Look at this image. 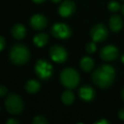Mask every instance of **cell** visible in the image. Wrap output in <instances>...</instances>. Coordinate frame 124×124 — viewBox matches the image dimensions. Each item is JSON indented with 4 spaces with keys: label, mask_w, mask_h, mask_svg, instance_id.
Wrapping results in <instances>:
<instances>
[{
    "label": "cell",
    "mask_w": 124,
    "mask_h": 124,
    "mask_svg": "<svg viewBox=\"0 0 124 124\" xmlns=\"http://www.w3.org/2000/svg\"><path fill=\"white\" fill-rule=\"evenodd\" d=\"M96 44H95V42H90L88 44L86 45V51L88 52V54H93L96 51Z\"/></svg>",
    "instance_id": "cell-21"
},
{
    "label": "cell",
    "mask_w": 124,
    "mask_h": 124,
    "mask_svg": "<svg viewBox=\"0 0 124 124\" xmlns=\"http://www.w3.org/2000/svg\"><path fill=\"white\" fill-rule=\"evenodd\" d=\"M90 36L93 42H102L106 39L108 36V30L103 24H97L90 31Z\"/></svg>",
    "instance_id": "cell-7"
},
{
    "label": "cell",
    "mask_w": 124,
    "mask_h": 124,
    "mask_svg": "<svg viewBox=\"0 0 124 124\" xmlns=\"http://www.w3.org/2000/svg\"><path fill=\"white\" fill-rule=\"evenodd\" d=\"M4 46H5V40H4V37H0V50L1 51L4 50Z\"/></svg>",
    "instance_id": "cell-23"
},
{
    "label": "cell",
    "mask_w": 124,
    "mask_h": 124,
    "mask_svg": "<svg viewBox=\"0 0 124 124\" xmlns=\"http://www.w3.org/2000/svg\"><path fill=\"white\" fill-rule=\"evenodd\" d=\"M11 33H12V36L14 37L16 39H22V38H24L25 36H26V30L23 25L16 24L12 27Z\"/></svg>",
    "instance_id": "cell-14"
},
{
    "label": "cell",
    "mask_w": 124,
    "mask_h": 124,
    "mask_svg": "<svg viewBox=\"0 0 124 124\" xmlns=\"http://www.w3.org/2000/svg\"><path fill=\"white\" fill-rule=\"evenodd\" d=\"M79 97L84 101H91L94 99L95 97V92L92 87L88 85L83 86L79 89Z\"/></svg>",
    "instance_id": "cell-12"
},
{
    "label": "cell",
    "mask_w": 124,
    "mask_h": 124,
    "mask_svg": "<svg viewBox=\"0 0 124 124\" xmlns=\"http://www.w3.org/2000/svg\"><path fill=\"white\" fill-rule=\"evenodd\" d=\"M122 15L124 16V5L122 7Z\"/></svg>",
    "instance_id": "cell-30"
},
{
    "label": "cell",
    "mask_w": 124,
    "mask_h": 124,
    "mask_svg": "<svg viewBox=\"0 0 124 124\" xmlns=\"http://www.w3.org/2000/svg\"><path fill=\"white\" fill-rule=\"evenodd\" d=\"M49 54L52 60L56 63H62L67 59V53L62 46L54 45L49 50Z\"/></svg>",
    "instance_id": "cell-8"
},
{
    "label": "cell",
    "mask_w": 124,
    "mask_h": 124,
    "mask_svg": "<svg viewBox=\"0 0 124 124\" xmlns=\"http://www.w3.org/2000/svg\"><path fill=\"white\" fill-rule=\"evenodd\" d=\"M5 108L9 113L12 115H18L21 113L24 108L23 100L16 93H9L5 99Z\"/></svg>",
    "instance_id": "cell-4"
},
{
    "label": "cell",
    "mask_w": 124,
    "mask_h": 124,
    "mask_svg": "<svg viewBox=\"0 0 124 124\" xmlns=\"http://www.w3.org/2000/svg\"><path fill=\"white\" fill-rule=\"evenodd\" d=\"M6 123L7 124H18L19 123V121L16 120V119H9V120L6 122Z\"/></svg>",
    "instance_id": "cell-25"
},
{
    "label": "cell",
    "mask_w": 124,
    "mask_h": 124,
    "mask_svg": "<svg viewBox=\"0 0 124 124\" xmlns=\"http://www.w3.org/2000/svg\"><path fill=\"white\" fill-rule=\"evenodd\" d=\"M74 100H75L74 93L71 90H66L65 92H63V93L61 95V100L66 105H71L74 102Z\"/></svg>",
    "instance_id": "cell-18"
},
{
    "label": "cell",
    "mask_w": 124,
    "mask_h": 124,
    "mask_svg": "<svg viewBox=\"0 0 124 124\" xmlns=\"http://www.w3.org/2000/svg\"><path fill=\"white\" fill-rule=\"evenodd\" d=\"M108 9L111 12H116L121 9V6L119 3L116 2V1H110L108 4Z\"/></svg>",
    "instance_id": "cell-19"
},
{
    "label": "cell",
    "mask_w": 124,
    "mask_h": 124,
    "mask_svg": "<svg viewBox=\"0 0 124 124\" xmlns=\"http://www.w3.org/2000/svg\"><path fill=\"white\" fill-rule=\"evenodd\" d=\"M96 124H108L109 123V121L105 120V119H101V120H99L97 122H95Z\"/></svg>",
    "instance_id": "cell-26"
},
{
    "label": "cell",
    "mask_w": 124,
    "mask_h": 124,
    "mask_svg": "<svg viewBox=\"0 0 124 124\" xmlns=\"http://www.w3.org/2000/svg\"><path fill=\"white\" fill-rule=\"evenodd\" d=\"M33 2L36 3V4H41V3H43L45 0H32Z\"/></svg>",
    "instance_id": "cell-27"
},
{
    "label": "cell",
    "mask_w": 124,
    "mask_h": 124,
    "mask_svg": "<svg viewBox=\"0 0 124 124\" xmlns=\"http://www.w3.org/2000/svg\"><path fill=\"white\" fill-rule=\"evenodd\" d=\"M116 76L115 69L110 65H103L94 71L92 75L93 82L98 87L106 88L114 82Z\"/></svg>",
    "instance_id": "cell-1"
},
{
    "label": "cell",
    "mask_w": 124,
    "mask_h": 124,
    "mask_svg": "<svg viewBox=\"0 0 124 124\" xmlns=\"http://www.w3.org/2000/svg\"><path fill=\"white\" fill-rule=\"evenodd\" d=\"M30 58V52L27 47L23 44H16L9 51V59L15 65H24Z\"/></svg>",
    "instance_id": "cell-2"
},
{
    "label": "cell",
    "mask_w": 124,
    "mask_h": 124,
    "mask_svg": "<svg viewBox=\"0 0 124 124\" xmlns=\"http://www.w3.org/2000/svg\"><path fill=\"white\" fill-rule=\"evenodd\" d=\"M93 60L92 58L88 56H84L80 60V66L86 72L90 71L93 68Z\"/></svg>",
    "instance_id": "cell-15"
},
{
    "label": "cell",
    "mask_w": 124,
    "mask_h": 124,
    "mask_svg": "<svg viewBox=\"0 0 124 124\" xmlns=\"http://www.w3.org/2000/svg\"><path fill=\"white\" fill-rule=\"evenodd\" d=\"M52 2L53 3H54V4H58V3H60L61 0H51Z\"/></svg>",
    "instance_id": "cell-28"
},
{
    "label": "cell",
    "mask_w": 124,
    "mask_h": 124,
    "mask_svg": "<svg viewBox=\"0 0 124 124\" xmlns=\"http://www.w3.org/2000/svg\"><path fill=\"white\" fill-rule=\"evenodd\" d=\"M26 90L29 93H36L39 91L40 88H41V84L37 80H29L27 83H26Z\"/></svg>",
    "instance_id": "cell-16"
},
{
    "label": "cell",
    "mask_w": 124,
    "mask_h": 124,
    "mask_svg": "<svg viewBox=\"0 0 124 124\" xmlns=\"http://www.w3.org/2000/svg\"><path fill=\"white\" fill-rule=\"evenodd\" d=\"M30 24L31 27L35 30H42L46 27L47 26V19L44 16L41 14H36L31 16L30 20Z\"/></svg>",
    "instance_id": "cell-11"
},
{
    "label": "cell",
    "mask_w": 124,
    "mask_h": 124,
    "mask_svg": "<svg viewBox=\"0 0 124 124\" xmlns=\"http://www.w3.org/2000/svg\"><path fill=\"white\" fill-rule=\"evenodd\" d=\"M35 72L42 80H48L53 74V66L45 60H39L35 65Z\"/></svg>",
    "instance_id": "cell-5"
},
{
    "label": "cell",
    "mask_w": 124,
    "mask_h": 124,
    "mask_svg": "<svg viewBox=\"0 0 124 124\" xmlns=\"http://www.w3.org/2000/svg\"><path fill=\"white\" fill-rule=\"evenodd\" d=\"M8 89L6 87L4 86H1L0 87V96L1 97H4V95L6 94V93H7Z\"/></svg>",
    "instance_id": "cell-22"
},
{
    "label": "cell",
    "mask_w": 124,
    "mask_h": 124,
    "mask_svg": "<svg viewBox=\"0 0 124 124\" xmlns=\"http://www.w3.org/2000/svg\"><path fill=\"white\" fill-rule=\"evenodd\" d=\"M33 124H45L48 123V120L43 116H37L32 120Z\"/></svg>",
    "instance_id": "cell-20"
},
{
    "label": "cell",
    "mask_w": 124,
    "mask_h": 124,
    "mask_svg": "<svg viewBox=\"0 0 124 124\" xmlns=\"http://www.w3.org/2000/svg\"><path fill=\"white\" fill-rule=\"evenodd\" d=\"M51 33L59 39H66L71 34V28L64 23H55L51 28Z\"/></svg>",
    "instance_id": "cell-6"
},
{
    "label": "cell",
    "mask_w": 124,
    "mask_h": 124,
    "mask_svg": "<svg viewBox=\"0 0 124 124\" xmlns=\"http://www.w3.org/2000/svg\"><path fill=\"white\" fill-rule=\"evenodd\" d=\"M100 57L105 61H111L118 56V49L113 45H106L100 50Z\"/></svg>",
    "instance_id": "cell-9"
},
{
    "label": "cell",
    "mask_w": 124,
    "mask_h": 124,
    "mask_svg": "<svg viewBox=\"0 0 124 124\" xmlns=\"http://www.w3.org/2000/svg\"><path fill=\"white\" fill-rule=\"evenodd\" d=\"M109 26L112 31L117 32L122 27V20L119 16H112L109 20Z\"/></svg>",
    "instance_id": "cell-13"
},
{
    "label": "cell",
    "mask_w": 124,
    "mask_h": 124,
    "mask_svg": "<svg viewBox=\"0 0 124 124\" xmlns=\"http://www.w3.org/2000/svg\"><path fill=\"white\" fill-rule=\"evenodd\" d=\"M122 63H123V64H124V54L122 56Z\"/></svg>",
    "instance_id": "cell-31"
},
{
    "label": "cell",
    "mask_w": 124,
    "mask_h": 124,
    "mask_svg": "<svg viewBox=\"0 0 124 124\" xmlns=\"http://www.w3.org/2000/svg\"><path fill=\"white\" fill-rule=\"evenodd\" d=\"M118 116L121 120L124 121V108H122L120 110L118 111Z\"/></svg>",
    "instance_id": "cell-24"
},
{
    "label": "cell",
    "mask_w": 124,
    "mask_h": 124,
    "mask_svg": "<svg viewBox=\"0 0 124 124\" xmlns=\"http://www.w3.org/2000/svg\"><path fill=\"white\" fill-rule=\"evenodd\" d=\"M48 41V36L46 33H38L33 38V43L37 47H43Z\"/></svg>",
    "instance_id": "cell-17"
},
{
    "label": "cell",
    "mask_w": 124,
    "mask_h": 124,
    "mask_svg": "<svg viewBox=\"0 0 124 124\" xmlns=\"http://www.w3.org/2000/svg\"><path fill=\"white\" fill-rule=\"evenodd\" d=\"M60 82L68 89L75 88L78 85L80 77L78 72L73 68H66L60 73Z\"/></svg>",
    "instance_id": "cell-3"
},
{
    "label": "cell",
    "mask_w": 124,
    "mask_h": 124,
    "mask_svg": "<svg viewBox=\"0 0 124 124\" xmlns=\"http://www.w3.org/2000/svg\"><path fill=\"white\" fill-rule=\"evenodd\" d=\"M122 100H124V88H123V90H122Z\"/></svg>",
    "instance_id": "cell-29"
},
{
    "label": "cell",
    "mask_w": 124,
    "mask_h": 124,
    "mask_svg": "<svg viewBox=\"0 0 124 124\" xmlns=\"http://www.w3.org/2000/svg\"><path fill=\"white\" fill-rule=\"evenodd\" d=\"M75 9H76V5L74 2H72L71 0H66L61 3L58 11L60 16L62 17H69L75 12Z\"/></svg>",
    "instance_id": "cell-10"
}]
</instances>
